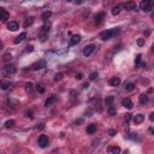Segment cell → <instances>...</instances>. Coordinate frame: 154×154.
<instances>
[{
    "instance_id": "cell-1",
    "label": "cell",
    "mask_w": 154,
    "mask_h": 154,
    "mask_svg": "<svg viewBox=\"0 0 154 154\" xmlns=\"http://www.w3.org/2000/svg\"><path fill=\"white\" fill-rule=\"evenodd\" d=\"M118 33H119V28H113V29H109V30L102 31L100 34V37H101V40L106 41V40H109L111 37H113L114 35H117Z\"/></svg>"
},
{
    "instance_id": "cell-2",
    "label": "cell",
    "mask_w": 154,
    "mask_h": 154,
    "mask_svg": "<svg viewBox=\"0 0 154 154\" xmlns=\"http://www.w3.org/2000/svg\"><path fill=\"white\" fill-rule=\"evenodd\" d=\"M154 6V0H142L140 2V9L145 12H149Z\"/></svg>"
},
{
    "instance_id": "cell-3",
    "label": "cell",
    "mask_w": 154,
    "mask_h": 154,
    "mask_svg": "<svg viewBox=\"0 0 154 154\" xmlns=\"http://www.w3.org/2000/svg\"><path fill=\"white\" fill-rule=\"evenodd\" d=\"M48 145H49V140H48V137L46 135H41L39 137V146L41 148H46Z\"/></svg>"
},
{
    "instance_id": "cell-4",
    "label": "cell",
    "mask_w": 154,
    "mask_h": 154,
    "mask_svg": "<svg viewBox=\"0 0 154 154\" xmlns=\"http://www.w3.org/2000/svg\"><path fill=\"white\" fill-rule=\"evenodd\" d=\"M94 49H95V46L94 45H88L84 47V49H83V55L84 57H89V55L94 52Z\"/></svg>"
},
{
    "instance_id": "cell-5",
    "label": "cell",
    "mask_w": 154,
    "mask_h": 154,
    "mask_svg": "<svg viewBox=\"0 0 154 154\" xmlns=\"http://www.w3.org/2000/svg\"><path fill=\"white\" fill-rule=\"evenodd\" d=\"M44 67H46V62L45 60L36 62L35 64H33V66H31L33 70H41V69H44Z\"/></svg>"
},
{
    "instance_id": "cell-6",
    "label": "cell",
    "mask_w": 154,
    "mask_h": 154,
    "mask_svg": "<svg viewBox=\"0 0 154 154\" xmlns=\"http://www.w3.org/2000/svg\"><path fill=\"white\" fill-rule=\"evenodd\" d=\"M4 71H5V73H7V75H12V73L16 72V67L12 64H7V65H5Z\"/></svg>"
},
{
    "instance_id": "cell-7",
    "label": "cell",
    "mask_w": 154,
    "mask_h": 154,
    "mask_svg": "<svg viewBox=\"0 0 154 154\" xmlns=\"http://www.w3.org/2000/svg\"><path fill=\"white\" fill-rule=\"evenodd\" d=\"M122 105H123L125 109H128V110H131L132 107H134V104H132V101L129 99V98H125V99L122 100Z\"/></svg>"
},
{
    "instance_id": "cell-8",
    "label": "cell",
    "mask_w": 154,
    "mask_h": 154,
    "mask_svg": "<svg viewBox=\"0 0 154 154\" xmlns=\"http://www.w3.org/2000/svg\"><path fill=\"white\" fill-rule=\"evenodd\" d=\"M124 7L127 10H129V11H135L137 9V4H136L135 1H128V2H125Z\"/></svg>"
},
{
    "instance_id": "cell-9",
    "label": "cell",
    "mask_w": 154,
    "mask_h": 154,
    "mask_svg": "<svg viewBox=\"0 0 154 154\" xmlns=\"http://www.w3.org/2000/svg\"><path fill=\"white\" fill-rule=\"evenodd\" d=\"M94 18H95V24H96V25L100 24V23L104 21V18H105V12H99V13H96Z\"/></svg>"
},
{
    "instance_id": "cell-10",
    "label": "cell",
    "mask_w": 154,
    "mask_h": 154,
    "mask_svg": "<svg viewBox=\"0 0 154 154\" xmlns=\"http://www.w3.org/2000/svg\"><path fill=\"white\" fill-rule=\"evenodd\" d=\"M9 16H10V15H9V12H7L6 10H5V9H2V7L0 9V19H1L2 22L7 21V19H9Z\"/></svg>"
},
{
    "instance_id": "cell-11",
    "label": "cell",
    "mask_w": 154,
    "mask_h": 154,
    "mask_svg": "<svg viewBox=\"0 0 154 154\" xmlns=\"http://www.w3.org/2000/svg\"><path fill=\"white\" fill-rule=\"evenodd\" d=\"M57 100H58V98H57V95H52V96H49L48 99L45 101V106L46 107H48V106H51L52 104H54V102H57Z\"/></svg>"
},
{
    "instance_id": "cell-12",
    "label": "cell",
    "mask_w": 154,
    "mask_h": 154,
    "mask_svg": "<svg viewBox=\"0 0 154 154\" xmlns=\"http://www.w3.org/2000/svg\"><path fill=\"white\" fill-rule=\"evenodd\" d=\"M132 120H134L135 124H141V123L145 120V116H143L142 113H138V114H136L135 117L132 118Z\"/></svg>"
},
{
    "instance_id": "cell-13",
    "label": "cell",
    "mask_w": 154,
    "mask_h": 154,
    "mask_svg": "<svg viewBox=\"0 0 154 154\" xmlns=\"http://www.w3.org/2000/svg\"><path fill=\"white\" fill-rule=\"evenodd\" d=\"M80 41H81V36L80 35H72L71 39H70V45L75 46V45H77Z\"/></svg>"
},
{
    "instance_id": "cell-14",
    "label": "cell",
    "mask_w": 154,
    "mask_h": 154,
    "mask_svg": "<svg viewBox=\"0 0 154 154\" xmlns=\"http://www.w3.org/2000/svg\"><path fill=\"white\" fill-rule=\"evenodd\" d=\"M25 37H27V34H25V33H21L18 36L13 40V44H16V45H17V44H19V42H22Z\"/></svg>"
},
{
    "instance_id": "cell-15",
    "label": "cell",
    "mask_w": 154,
    "mask_h": 154,
    "mask_svg": "<svg viewBox=\"0 0 154 154\" xmlns=\"http://www.w3.org/2000/svg\"><path fill=\"white\" fill-rule=\"evenodd\" d=\"M123 7H124V5H116V6H114V7L112 9V15H114V16L119 15Z\"/></svg>"
},
{
    "instance_id": "cell-16",
    "label": "cell",
    "mask_w": 154,
    "mask_h": 154,
    "mask_svg": "<svg viewBox=\"0 0 154 154\" xmlns=\"http://www.w3.org/2000/svg\"><path fill=\"white\" fill-rule=\"evenodd\" d=\"M110 84H111L112 87H118V86L120 84V80H119V77H112V78L110 80Z\"/></svg>"
},
{
    "instance_id": "cell-17",
    "label": "cell",
    "mask_w": 154,
    "mask_h": 154,
    "mask_svg": "<svg viewBox=\"0 0 154 154\" xmlns=\"http://www.w3.org/2000/svg\"><path fill=\"white\" fill-rule=\"evenodd\" d=\"M7 28H9L11 31H16L18 29V23L17 22H10L9 24H7Z\"/></svg>"
},
{
    "instance_id": "cell-18",
    "label": "cell",
    "mask_w": 154,
    "mask_h": 154,
    "mask_svg": "<svg viewBox=\"0 0 154 154\" xmlns=\"http://www.w3.org/2000/svg\"><path fill=\"white\" fill-rule=\"evenodd\" d=\"M109 152L111 154H120V148L118 146H113V147H110Z\"/></svg>"
},
{
    "instance_id": "cell-19",
    "label": "cell",
    "mask_w": 154,
    "mask_h": 154,
    "mask_svg": "<svg viewBox=\"0 0 154 154\" xmlns=\"http://www.w3.org/2000/svg\"><path fill=\"white\" fill-rule=\"evenodd\" d=\"M138 100H140V104L145 105V104L148 102V95H147V94H141V95L138 96Z\"/></svg>"
},
{
    "instance_id": "cell-20",
    "label": "cell",
    "mask_w": 154,
    "mask_h": 154,
    "mask_svg": "<svg viewBox=\"0 0 154 154\" xmlns=\"http://www.w3.org/2000/svg\"><path fill=\"white\" fill-rule=\"evenodd\" d=\"M96 131V124H89L88 127H87V132L88 134H94Z\"/></svg>"
},
{
    "instance_id": "cell-21",
    "label": "cell",
    "mask_w": 154,
    "mask_h": 154,
    "mask_svg": "<svg viewBox=\"0 0 154 154\" xmlns=\"http://www.w3.org/2000/svg\"><path fill=\"white\" fill-rule=\"evenodd\" d=\"M113 101H114V98H113L112 95H110V96H106V99H105V105L110 107V106H112Z\"/></svg>"
},
{
    "instance_id": "cell-22",
    "label": "cell",
    "mask_w": 154,
    "mask_h": 154,
    "mask_svg": "<svg viewBox=\"0 0 154 154\" xmlns=\"http://www.w3.org/2000/svg\"><path fill=\"white\" fill-rule=\"evenodd\" d=\"M107 113H109L110 116H112V117H113V116H116V114H117V110L114 109L113 106H110L109 110H107Z\"/></svg>"
},
{
    "instance_id": "cell-23",
    "label": "cell",
    "mask_w": 154,
    "mask_h": 154,
    "mask_svg": "<svg viewBox=\"0 0 154 154\" xmlns=\"http://www.w3.org/2000/svg\"><path fill=\"white\" fill-rule=\"evenodd\" d=\"M9 88H11V83H10V82H5V81L1 82V89H2V90H6V89H9Z\"/></svg>"
},
{
    "instance_id": "cell-24",
    "label": "cell",
    "mask_w": 154,
    "mask_h": 154,
    "mask_svg": "<svg viewBox=\"0 0 154 154\" xmlns=\"http://www.w3.org/2000/svg\"><path fill=\"white\" fill-rule=\"evenodd\" d=\"M52 16V12L51 11H45L44 13H42V16H41V18L44 19V21H47V19L49 18Z\"/></svg>"
},
{
    "instance_id": "cell-25",
    "label": "cell",
    "mask_w": 154,
    "mask_h": 154,
    "mask_svg": "<svg viewBox=\"0 0 154 154\" xmlns=\"http://www.w3.org/2000/svg\"><path fill=\"white\" fill-rule=\"evenodd\" d=\"M13 125H15V120H12V119L6 120V122H5V124H4V127L7 128V129H9V128H12Z\"/></svg>"
},
{
    "instance_id": "cell-26",
    "label": "cell",
    "mask_w": 154,
    "mask_h": 154,
    "mask_svg": "<svg viewBox=\"0 0 154 154\" xmlns=\"http://www.w3.org/2000/svg\"><path fill=\"white\" fill-rule=\"evenodd\" d=\"M33 22H34V18L33 17H29V18L25 19V22H24V28H28L29 25H31L33 24Z\"/></svg>"
},
{
    "instance_id": "cell-27",
    "label": "cell",
    "mask_w": 154,
    "mask_h": 154,
    "mask_svg": "<svg viewBox=\"0 0 154 154\" xmlns=\"http://www.w3.org/2000/svg\"><path fill=\"white\" fill-rule=\"evenodd\" d=\"M125 89H127L128 91H132L134 89H135V84H134V83H131V82H129L127 86H125Z\"/></svg>"
},
{
    "instance_id": "cell-28",
    "label": "cell",
    "mask_w": 154,
    "mask_h": 154,
    "mask_svg": "<svg viewBox=\"0 0 154 154\" xmlns=\"http://www.w3.org/2000/svg\"><path fill=\"white\" fill-rule=\"evenodd\" d=\"M141 58H142V54H137V57H136V59H135V65L137 67L141 66Z\"/></svg>"
},
{
    "instance_id": "cell-29",
    "label": "cell",
    "mask_w": 154,
    "mask_h": 154,
    "mask_svg": "<svg viewBox=\"0 0 154 154\" xmlns=\"http://www.w3.org/2000/svg\"><path fill=\"white\" fill-rule=\"evenodd\" d=\"M33 83H30V82H28V83H25V90L28 91V93H31L33 91Z\"/></svg>"
},
{
    "instance_id": "cell-30",
    "label": "cell",
    "mask_w": 154,
    "mask_h": 154,
    "mask_svg": "<svg viewBox=\"0 0 154 154\" xmlns=\"http://www.w3.org/2000/svg\"><path fill=\"white\" fill-rule=\"evenodd\" d=\"M25 117L30 118V119L34 118V114H33V111H31V110H27V111H25Z\"/></svg>"
},
{
    "instance_id": "cell-31",
    "label": "cell",
    "mask_w": 154,
    "mask_h": 154,
    "mask_svg": "<svg viewBox=\"0 0 154 154\" xmlns=\"http://www.w3.org/2000/svg\"><path fill=\"white\" fill-rule=\"evenodd\" d=\"M62 78H63V73H55V76H54V81L55 82H58V81H60V80H62Z\"/></svg>"
},
{
    "instance_id": "cell-32",
    "label": "cell",
    "mask_w": 154,
    "mask_h": 154,
    "mask_svg": "<svg viewBox=\"0 0 154 154\" xmlns=\"http://www.w3.org/2000/svg\"><path fill=\"white\" fill-rule=\"evenodd\" d=\"M89 78H90L91 81L96 80V78H98V72H91L90 75H89Z\"/></svg>"
},
{
    "instance_id": "cell-33",
    "label": "cell",
    "mask_w": 154,
    "mask_h": 154,
    "mask_svg": "<svg viewBox=\"0 0 154 154\" xmlns=\"http://www.w3.org/2000/svg\"><path fill=\"white\" fill-rule=\"evenodd\" d=\"M137 46H140V47L145 46V39H137Z\"/></svg>"
},
{
    "instance_id": "cell-34",
    "label": "cell",
    "mask_w": 154,
    "mask_h": 154,
    "mask_svg": "<svg viewBox=\"0 0 154 154\" xmlns=\"http://www.w3.org/2000/svg\"><path fill=\"white\" fill-rule=\"evenodd\" d=\"M116 134H117V131H116L114 129H110V130H109V135L110 136H114Z\"/></svg>"
},
{
    "instance_id": "cell-35",
    "label": "cell",
    "mask_w": 154,
    "mask_h": 154,
    "mask_svg": "<svg viewBox=\"0 0 154 154\" xmlns=\"http://www.w3.org/2000/svg\"><path fill=\"white\" fill-rule=\"evenodd\" d=\"M37 90L40 91V93H44V91H45V88H44V86H37Z\"/></svg>"
},
{
    "instance_id": "cell-36",
    "label": "cell",
    "mask_w": 154,
    "mask_h": 154,
    "mask_svg": "<svg viewBox=\"0 0 154 154\" xmlns=\"http://www.w3.org/2000/svg\"><path fill=\"white\" fill-rule=\"evenodd\" d=\"M131 116H132V114H130V113H129V114H127V117H125V120H127V123H129V122H130V120H131Z\"/></svg>"
},
{
    "instance_id": "cell-37",
    "label": "cell",
    "mask_w": 154,
    "mask_h": 154,
    "mask_svg": "<svg viewBox=\"0 0 154 154\" xmlns=\"http://www.w3.org/2000/svg\"><path fill=\"white\" fill-rule=\"evenodd\" d=\"M37 129H40V130H42V129H45V124H44V123H41V124H39V125H37Z\"/></svg>"
},
{
    "instance_id": "cell-38",
    "label": "cell",
    "mask_w": 154,
    "mask_h": 154,
    "mask_svg": "<svg viewBox=\"0 0 154 154\" xmlns=\"http://www.w3.org/2000/svg\"><path fill=\"white\" fill-rule=\"evenodd\" d=\"M83 78V73H77L76 75V80H82Z\"/></svg>"
},
{
    "instance_id": "cell-39",
    "label": "cell",
    "mask_w": 154,
    "mask_h": 154,
    "mask_svg": "<svg viewBox=\"0 0 154 154\" xmlns=\"http://www.w3.org/2000/svg\"><path fill=\"white\" fill-rule=\"evenodd\" d=\"M86 116L87 117H91V110H87L86 111Z\"/></svg>"
},
{
    "instance_id": "cell-40",
    "label": "cell",
    "mask_w": 154,
    "mask_h": 154,
    "mask_svg": "<svg viewBox=\"0 0 154 154\" xmlns=\"http://www.w3.org/2000/svg\"><path fill=\"white\" fill-rule=\"evenodd\" d=\"M27 51H28V52H33V51H34V47H33L31 45L28 46V47H27Z\"/></svg>"
},
{
    "instance_id": "cell-41",
    "label": "cell",
    "mask_w": 154,
    "mask_h": 154,
    "mask_svg": "<svg viewBox=\"0 0 154 154\" xmlns=\"http://www.w3.org/2000/svg\"><path fill=\"white\" fill-rule=\"evenodd\" d=\"M88 87H89V83H88V82H84V83L82 84V88H84V89L88 88Z\"/></svg>"
},
{
    "instance_id": "cell-42",
    "label": "cell",
    "mask_w": 154,
    "mask_h": 154,
    "mask_svg": "<svg viewBox=\"0 0 154 154\" xmlns=\"http://www.w3.org/2000/svg\"><path fill=\"white\" fill-rule=\"evenodd\" d=\"M149 120H151V122H154V112H152V113L149 114Z\"/></svg>"
},
{
    "instance_id": "cell-43",
    "label": "cell",
    "mask_w": 154,
    "mask_h": 154,
    "mask_svg": "<svg viewBox=\"0 0 154 154\" xmlns=\"http://www.w3.org/2000/svg\"><path fill=\"white\" fill-rule=\"evenodd\" d=\"M83 123V119H78V120H76V125H80Z\"/></svg>"
},
{
    "instance_id": "cell-44",
    "label": "cell",
    "mask_w": 154,
    "mask_h": 154,
    "mask_svg": "<svg viewBox=\"0 0 154 154\" xmlns=\"http://www.w3.org/2000/svg\"><path fill=\"white\" fill-rule=\"evenodd\" d=\"M5 60H9V59H11V55H9V54H6L5 55V58H4Z\"/></svg>"
},
{
    "instance_id": "cell-45",
    "label": "cell",
    "mask_w": 154,
    "mask_h": 154,
    "mask_svg": "<svg viewBox=\"0 0 154 154\" xmlns=\"http://www.w3.org/2000/svg\"><path fill=\"white\" fill-rule=\"evenodd\" d=\"M149 132H152V134H154V129H153V128H151V129H149Z\"/></svg>"
},
{
    "instance_id": "cell-46",
    "label": "cell",
    "mask_w": 154,
    "mask_h": 154,
    "mask_svg": "<svg viewBox=\"0 0 154 154\" xmlns=\"http://www.w3.org/2000/svg\"><path fill=\"white\" fill-rule=\"evenodd\" d=\"M152 51H153V52H154V45L152 46Z\"/></svg>"
}]
</instances>
